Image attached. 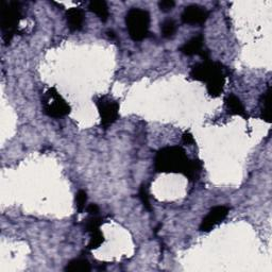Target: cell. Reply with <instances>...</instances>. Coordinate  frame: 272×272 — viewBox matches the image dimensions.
Returning <instances> with one entry per match:
<instances>
[{
  "label": "cell",
  "instance_id": "1",
  "mask_svg": "<svg viewBox=\"0 0 272 272\" xmlns=\"http://www.w3.org/2000/svg\"><path fill=\"white\" fill-rule=\"evenodd\" d=\"M226 73L227 69L223 64L207 59L191 67L189 76L196 81L205 82L208 95L217 98L224 93L227 78Z\"/></svg>",
  "mask_w": 272,
  "mask_h": 272
},
{
  "label": "cell",
  "instance_id": "2",
  "mask_svg": "<svg viewBox=\"0 0 272 272\" xmlns=\"http://www.w3.org/2000/svg\"><path fill=\"white\" fill-rule=\"evenodd\" d=\"M189 162L185 150L180 146H169L159 149L154 157L156 173L182 174Z\"/></svg>",
  "mask_w": 272,
  "mask_h": 272
},
{
  "label": "cell",
  "instance_id": "3",
  "mask_svg": "<svg viewBox=\"0 0 272 272\" xmlns=\"http://www.w3.org/2000/svg\"><path fill=\"white\" fill-rule=\"evenodd\" d=\"M23 18V6L19 2L3 0L0 7V28L6 45L10 44L18 32V25Z\"/></svg>",
  "mask_w": 272,
  "mask_h": 272
},
{
  "label": "cell",
  "instance_id": "4",
  "mask_svg": "<svg viewBox=\"0 0 272 272\" xmlns=\"http://www.w3.org/2000/svg\"><path fill=\"white\" fill-rule=\"evenodd\" d=\"M126 25L129 35L133 41H143L149 34L150 14L143 9H131L126 15Z\"/></svg>",
  "mask_w": 272,
  "mask_h": 272
},
{
  "label": "cell",
  "instance_id": "5",
  "mask_svg": "<svg viewBox=\"0 0 272 272\" xmlns=\"http://www.w3.org/2000/svg\"><path fill=\"white\" fill-rule=\"evenodd\" d=\"M44 113L51 118H62L70 113V106L55 87L49 88L42 98Z\"/></svg>",
  "mask_w": 272,
  "mask_h": 272
},
{
  "label": "cell",
  "instance_id": "6",
  "mask_svg": "<svg viewBox=\"0 0 272 272\" xmlns=\"http://www.w3.org/2000/svg\"><path fill=\"white\" fill-rule=\"evenodd\" d=\"M98 112L101 118V127L108 128L119 118V103L117 100L108 96L100 97L96 101Z\"/></svg>",
  "mask_w": 272,
  "mask_h": 272
},
{
  "label": "cell",
  "instance_id": "7",
  "mask_svg": "<svg viewBox=\"0 0 272 272\" xmlns=\"http://www.w3.org/2000/svg\"><path fill=\"white\" fill-rule=\"evenodd\" d=\"M230 208L226 205H218L211 208L202 219L199 226L201 232H210L216 226L220 225L227 218Z\"/></svg>",
  "mask_w": 272,
  "mask_h": 272
},
{
  "label": "cell",
  "instance_id": "8",
  "mask_svg": "<svg viewBox=\"0 0 272 272\" xmlns=\"http://www.w3.org/2000/svg\"><path fill=\"white\" fill-rule=\"evenodd\" d=\"M180 51L185 56H201L204 60L209 59L207 50L204 49V37L202 34H198L188 39L180 47Z\"/></svg>",
  "mask_w": 272,
  "mask_h": 272
},
{
  "label": "cell",
  "instance_id": "9",
  "mask_svg": "<svg viewBox=\"0 0 272 272\" xmlns=\"http://www.w3.org/2000/svg\"><path fill=\"white\" fill-rule=\"evenodd\" d=\"M209 16L207 10L197 5L188 6L184 9L181 19L187 25H203Z\"/></svg>",
  "mask_w": 272,
  "mask_h": 272
},
{
  "label": "cell",
  "instance_id": "10",
  "mask_svg": "<svg viewBox=\"0 0 272 272\" xmlns=\"http://www.w3.org/2000/svg\"><path fill=\"white\" fill-rule=\"evenodd\" d=\"M85 22V14L82 9L72 8L66 12L67 27L72 32H77L82 30Z\"/></svg>",
  "mask_w": 272,
  "mask_h": 272
},
{
  "label": "cell",
  "instance_id": "11",
  "mask_svg": "<svg viewBox=\"0 0 272 272\" xmlns=\"http://www.w3.org/2000/svg\"><path fill=\"white\" fill-rule=\"evenodd\" d=\"M226 107L228 113L231 115H237L245 119L249 118V115L247 114V111L243 102H241V100L234 94H230L226 98Z\"/></svg>",
  "mask_w": 272,
  "mask_h": 272
},
{
  "label": "cell",
  "instance_id": "12",
  "mask_svg": "<svg viewBox=\"0 0 272 272\" xmlns=\"http://www.w3.org/2000/svg\"><path fill=\"white\" fill-rule=\"evenodd\" d=\"M260 118L266 123H271V88L268 87L266 92L260 96Z\"/></svg>",
  "mask_w": 272,
  "mask_h": 272
},
{
  "label": "cell",
  "instance_id": "13",
  "mask_svg": "<svg viewBox=\"0 0 272 272\" xmlns=\"http://www.w3.org/2000/svg\"><path fill=\"white\" fill-rule=\"evenodd\" d=\"M202 162L199 159H189V162L184 170L183 175L191 182L198 181L201 173H202Z\"/></svg>",
  "mask_w": 272,
  "mask_h": 272
},
{
  "label": "cell",
  "instance_id": "14",
  "mask_svg": "<svg viewBox=\"0 0 272 272\" xmlns=\"http://www.w3.org/2000/svg\"><path fill=\"white\" fill-rule=\"evenodd\" d=\"M88 9L90 12L95 13L99 17L100 21L103 23H105L110 17L108 7L106 3L102 2V0H95V2H90L88 5Z\"/></svg>",
  "mask_w": 272,
  "mask_h": 272
},
{
  "label": "cell",
  "instance_id": "15",
  "mask_svg": "<svg viewBox=\"0 0 272 272\" xmlns=\"http://www.w3.org/2000/svg\"><path fill=\"white\" fill-rule=\"evenodd\" d=\"M89 261L85 258H76L70 260L65 267V271L67 272H87L90 271Z\"/></svg>",
  "mask_w": 272,
  "mask_h": 272
},
{
  "label": "cell",
  "instance_id": "16",
  "mask_svg": "<svg viewBox=\"0 0 272 272\" xmlns=\"http://www.w3.org/2000/svg\"><path fill=\"white\" fill-rule=\"evenodd\" d=\"M103 224V218L99 215H89V217L84 223V230L86 233H92L94 231L100 230V227Z\"/></svg>",
  "mask_w": 272,
  "mask_h": 272
},
{
  "label": "cell",
  "instance_id": "17",
  "mask_svg": "<svg viewBox=\"0 0 272 272\" xmlns=\"http://www.w3.org/2000/svg\"><path fill=\"white\" fill-rule=\"evenodd\" d=\"M177 28L178 26L174 19L168 18V19H165V21L162 23V25H160V32H162V35L165 38H170L176 34Z\"/></svg>",
  "mask_w": 272,
  "mask_h": 272
},
{
  "label": "cell",
  "instance_id": "18",
  "mask_svg": "<svg viewBox=\"0 0 272 272\" xmlns=\"http://www.w3.org/2000/svg\"><path fill=\"white\" fill-rule=\"evenodd\" d=\"M89 234H90V238H89L88 245H87L88 250L97 249V248H99L100 246H101L103 244L104 237H103V234L101 233V231L97 230V231H94V232H92V233H89Z\"/></svg>",
  "mask_w": 272,
  "mask_h": 272
},
{
  "label": "cell",
  "instance_id": "19",
  "mask_svg": "<svg viewBox=\"0 0 272 272\" xmlns=\"http://www.w3.org/2000/svg\"><path fill=\"white\" fill-rule=\"evenodd\" d=\"M138 196H139L140 201H142V203L144 204V207L149 211L152 210V205H151V203H150V194H149L148 184L144 183V184L140 185Z\"/></svg>",
  "mask_w": 272,
  "mask_h": 272
},
{
  "label": "cell",
  "instance_id": "20",
  "mask_svg": "<svg viewBox=\"0 0 272 272\" xmlns=\"http://www.w3.org/2000/svg\"><path fill=\"white\" fill-rule=\"evenodd\" d=\"M87 202V194L85 190H79L76 194V206L79 213H82L85 209V205Z\"/></svg>",
  "mask_w": 272,
  "mask_h": 272
},
{
  "label": "cell",
  "instance_id": "21",
  "mask_svg": "<svg viewBox=\"0 0 272 272\" xmlns=\"http://www.w3.org/2000/svg\"><path fill=\"white\" fill-rule=\"evenodd\" d=\"M176 6V3L173 2V0H162V2L158 3V8L160 11L163 12H169L173 10Z\"/></svg>",
  "mask_w": 272,
  "mask_h": 272
},
{
  "label": "cell",
  "instance_id": "22",
  "mask_svg": "<svg viewBox=\"0 0 272 272\" xmlns=\"http://www.w3.org/2000/svg\"><path fill=\"white\" fill-rule=\"evenodd\" d=\"M182 139H183V143L186 144V145H193L195 144V139H194V136L191 133L189 132H185L182 136Z\"/></svg>",
  "mask_w": 272,
  "mask_h": 272
},
{
  "label": "cell",
  "instance_id": "23",
  "mask_svg": "<svg viewBox=\"0 0 272 272\" xmlns=\"http://www.w3.org/2000/svg\"><path fill=\"white\" fill-rule=\"evenodd\" d=\"M86 210H87V213L88 215H99V206L95 203H92V204H89L87 207H86Z\"/></svg>",
  "mask_w": 272,
  "mask_h": 272
},
{
  "label": "cell",
  "instance_id": "24",
  "mask_svg": "<svg viewBox=\"0 0 272 272\" xmlns=\"http://www.w3.org/2000/svg\"><path fill=\"white\" fill-rule=\"evenodd\" d=\"M107 36H108L110 38H112V39L116 38V34H115L113 31H108V32H107Z\"/></svg>",
  "mask_w": 272,
  "mask_h": 272
}]
</instances>
